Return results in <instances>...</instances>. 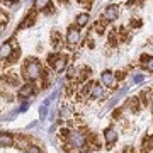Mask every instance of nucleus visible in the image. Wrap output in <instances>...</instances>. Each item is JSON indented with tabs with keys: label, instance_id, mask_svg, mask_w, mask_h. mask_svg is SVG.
<instances>
[{
	"label": "nucleus",
	"instance_id": "1",
	"mask_svg": "<svg viewBox=\"0 0 153 153\" xmlns=\"http://www.w3.org/2000/svg\"><path fill=\"white\" fill-rule=\"evenodd\" d=\"M68 140H70V145L73 148H83V145H85V136H83L80 131H71L70 134H68Z\"/></svg>",
	"mask_w": 153,
	"mask_h": 153
},
{
	"label": "nucleus",
	"instance_id": "2",
	"mask_svg": "<svg viewBox=\"0 0 153 153\" xmlns=\"http://www.w3.org/2000/svg\"><path fill=\"white\" fill-rule=\"evenodd\" d=\"M26 75H27L29 78H39V75H41V68H39L38 61L29 60L27 63H26Z\"/></svg>",
	"mask_w": 153,
	"mask_h": 153
},
{
	"label": "nucleus",
	"instance_id": "3",
	"mask_svg": "<svg viewBox=\"0 0 153 153\" xmlns=\"http://www.w3.org/2000/svg\"><path fill=\"white\" fill-rule=\"evenodd\" d=\"M49 65L55 68V71H61L66 65V56H56L51 55L49 56Z\"/></svg>",
	"mask_w": 153,
	"mask_h": 153
},
{
	"label": "nucleus",
	"instance_id": "4",
	"mask_svg": "<svg viewBox=\"0 0 153 153\" xmlns=\"http://www.w3.org/2000/svg\"><path fill=\"white\" fill-rule=\"evenodd\" d=\"M100 80H102V83H104V85H107V87H114L116 75L112 73V71L105 70V71H102V75H100Z\"/></svg>",
	"mask_w": 153,
	"mask_h": 153
},
{
	"label": "nucleus",
	"instance_id": "5",
	"mask_svg": "<svg viewBox=\"0 0 153 153\" xmlns=\"http://www.w3.org/2000/svg\"><path fill=\"white\" fill-rule=\"evenodd\" d=\"M78 39H80V33L75 27H71L68 31V34H66V43H68V46H75L78 43Z\"/></svg>",
	"mask_w": 153,
	"mask_h": 153
},
{
	"label": "nucleus",
	"instance_id": "6",
	"mask_svg": "<svg viewBox=\"0 0 153 153\" xmlns=\"http://www.w3.org/2000/svg\"><path fill=\"white\" fill-rule=\"evenodd\" d=\"M34 94V85L33 83H26V85H22L21 88H19V97L21 99H27L31 97Z\"/></svg>",
	"mask_w": 153,
	"mask_h": 153
},
{
	"label": "nucleus",
	"instance_id": "7",
	"mask_svg": "<svg viewBox=\"0 0 153 153\" xmlns=\"http://www.w3.org/2000/svg\"><path fill=\"white\" fill-rule=\"evenodd\" d=\"M117 16H119V9H117V5H109V7L104 10L105 21H114Z\"/></svg>",
	"mask_w": 153,
	"mask_h": 153
},
{
	"label": "nucleus",
	"instance_id": "8",
	"mask_svg": "<svg viewBox=\"0 0 153 153\" xmlns=\"http://www.w3.org/2000/svg\"><path fill=\"white\" fill-rule=\"evenodd\" d=\"M104 138H105V141H107V145H112V143L117 140V133H116L114 128H105L104 129Z\"/></svg>",
	"mask_w": 153,
	"mask_h": 153
},
{
	"label": "nucleus",
	"instance_id": "9",
	"mask_svg": "<svg viewBox=\"0 0 153 153\" xmlns=\"http://www.w3.org/2000/svg\"><path fill=\"white\" fill-rule=\"evenodd\" d=\"M90 95H92L94 99H102V95H104V88H102V85L94 83V85H92V90H90Z\"/></svg>",
	"mask_w": 153,
	"mask_h": 153
},
{
	"label": "nucleus",
	"instance_id": "10",
	"mask_svg": "<svg viewBox=\"0 0 153 153\" xmlns=\"http://www.w3.org/2000/svg\"><path fill=\"white\" fill-rule=\"evenodd\" d=\"M26 17H27V19H26L24 22H21V24H19V29H21V27H27V26H31V24L34 22V17H36V14H34V12H29V14H27Z\"/></svg>",
	"mask_w": 153,
	"mask_h": 153
},
{
	"label": "nucleus",
	"instance_id": "11",
	"mask_svg": "<svg viewBox=\"0 0 153 153\" xmlns=\"http://www.w3.org/2000/svg\"><path fill=\"white\" fill-rule=\"evenodd\" d=\"M0 143H2V146H12L14 145V141H12V138L9 136V134H5V133H2V136H0Z\"/></svg>",
	"mask_w": 153,
	"mask_h": 153
},
{
	"label": "nucleus",
	"instance_id": "12",
	"mask_svg": "<svg viewBox=\"0 0 153 153\" xmlns=\"http://www.w3.org/2000/svg\"><path fill=\"white\" fill-rule=\"evenodd\" d=\"M87 22H88V14H80V16L76 17V26L78 27H83Z\"/></svg>",
	"mask_w": 153,
	"mask_h": 153
},
{
	"label": "nucleus",
	"instance_id": "13",
	"mask_svg": "<svg viewBox=\"0 0 153 153\" xmlns=\"http://www.w3.org/2000/svg\"><path fill=\"white\" fill-rule=\"evenodd\" d=\"M7 58H10V46L4 43L2 44V60H7Z\"/></svg>",
	"mask_w": 153,
	"mask_h": 153
},
{
	"label": "nucleus",
	"instance_id": "14",
	"mask_svg": "<svg viewBox=\"0 0 153 153\" xmlns=\"http://www.w3.org/2000/svg\"><path fill=\"white\" fill-rule=\"evenodd\" d=\"M126 105H128V107H129L131 111H134V112H136V111H138V99H136V97L128 99V102H126Z\"/></svg>",
	"mask_w": 153,
	"mask_h": 153
},
{
	"label": "nucleus",
	"instance_id": "15",
	"mask_svg": "<svg viewBox=\"0 0 153 153\" xmlns=\"http://www.w3.org/2000/svg\"><path fill=\"white\" fill-rule=\"evenodd\" d=\"M143 66H145V70L153 71V56H148L146 60H145V63H143Z\"/></svg>",
	"mask_w": 153,
	"mask_h": 153
},
{
	"label": "nucleus",
	"instance_id": "16",
	"mask_svg": "<svg viewBox=\"0 0 153 153\" xmlns=\"http://www.w3.org/2000/svg\"><path fill=\"white\" fill-rule=\"evenodd\" d=\"M49 0H36V9H48Z\"/></svg>",
	"mask_w": 153,
	"mask_h": 153
},
{
	"label": "nucleus",
	"instance_id": "17",
	"mask_svg": "<svg viewBox=\"0 0 153 153\" xmlns=\"http://www.w3.org/2000/svg\"><path fill=\"white\" fill-rule=\"evenodd\" d=\"M46 107H48V105L43 104V105H41V109H39V112H41V119H44V117H46Z\"/></svg>",
	"mask_w": 153,
	"mask_h": 153
},
{
	"label": "nucleus",
	"instance_id": "18",
	"mask_svg": "<svg viewBox=\"0 0 153 153\" xmlns=\"http://www.w3.org/2000/svg\"><path fill=\"white\" fill-rule=\"evenodd\" d=\"M26 152H27V153H41L38 146H29L27 150H26Z\"/></svg>",
	"mask_w": 153,
	"mask_h": 153
},
{
	"label": "nucleus",
	"instance_id": "19",
	"mask_svg": "<svg viewBox=\"0 0 153 153\" xmlns=\"http://www.w3.org/2000/svg\"><path fill=\"white\" fill-rule=\"evenodd\" d=\"M143 80V75H134V82H141Z\"/></svg>",
	"mask_w": 153,
	"mask_h": 153
},
{
	"label": "nucleus",
	"instance_id": "20",
	"mask_svg": "<svg viewBox=\"0 0 153 153\" xmlns=\"http://www.w3.org/2000/svg\"><path fill=\"white\" fill-rule=\"evenodd\" d=\"M26 109H27V104H22L21 107H19V112H21V111H26Z\"/></svg>",
	"mask_w": 153,
	"mask_h": 153
},
{
	"label": "nucleus",
	"instance_id": "21",
	"mask_svg": "<svg viewBox=\"0 0 153 153\" xmlns=\"http://www.w3.org/2000/svg\"><path fill=\"white\" fill-rule=\"evenodd\" d=\"M4 2H5V4H7V2H9V4H12V2H17V0H4Z\"/></svg>",
	"mask_w": 153,
	"mask_h": 153
}]
</instances>
